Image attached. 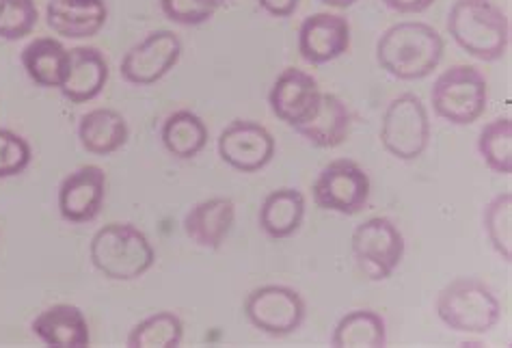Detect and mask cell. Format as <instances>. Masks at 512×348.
Returning <instances> with one entry per match:
<instances>
[{"instance_id": "4fadbf2b", "label": "cell", "mask_w": 512, "mask_h": 348, "mask_svg": "<svg viewBox=\"0 0 512 348\" xmlns=\"http://www.w3.org/2000/svg\"><path fill=\"white\" fill-rule=\"evenodd\" d=\"M106 199V173L98 165L78 167L59 186L63 221L83 225L98 217Z\"/></svg>"}, {"instance_id": "3957f363", "label": "cell", "mask_w": 512, "mask_h": 348, "mask_svg": "<svg viewBox=\"0 0 512 348\" xmlns=\"http://www.w3.org/2000/svg\"><path fill=\"white\" fill-rule=\"evenodd\" d=\"M89 258L106 279L134 281L152 269L156 251L139 227L109 223L93 234Z\"/></svg>"}, {"instance_id": "d6986e66", "label": "cell", "mask_w": 512, "mask_h": 348, "mask_svg": "<svg viewBox=\"0 0 512 348\" xmlns=\"http://www.w3.org/2000/svg\"><path fill=\"white\" fill-rule=\"evenodd\" d=\"M22 65L37 87L61 89L70 70V50L55 37H37L22 50Z\"/></svg>"}, {"instance_id": "836d02e7", "label": "cell", "mask_w": 512, "mask_h": 348, "mask_svg": "<svg viewBox=\"0 0 512 348\" xmlns=\"http://www.w3.org/2000/svg\"><path fill=\"white\" fill-rule=\"evenodd\" d=\"M206 3H208V5H212L214 9H219V7L227 5V3H229V0H206Z\"/></svg>"}, {"instance_id": "f546056e", "label": "cell", "mask_w": 512, "mask_h": 348, "mask_svg": "<svg viewBox=\"0 0 512 348\" xmlns=\"http://www.w3.org/2000/svg\"><path fill=\"white\" fill-rule=\"evenodd\" d=\"M160 9L167 20L182 26L206 24L217 11L206 0H160Z\"/></svg>"}, {"instance_id": "7a4b0ae2", "label": "cell", "mask_w": 512, "mask_h": 348, "mask_svg": "<svg viewBox=\"0 0 512 348\" xmlns=\"http://www.w3.org/2000/svg\"><path fill=\"white\" fill-rule=\"evenodd\" d=\"M448 33L467 55L491 63L506 55L510 22L491 0H456L448 13Z\"/></svg>"}, {"instance_id": "6da1fadb", "label": "cell", "mask_w": 512, "mask_h": 348, "mask_svg": "<svg viewBox=\"0 0 512 348\" xmlns=\"http://www.w3.org/2000/svg\"><path fill=\"white\" fill-rule=\"evenodd\" d=\"M443 37L426 22H398L376 42L381 70L398 80H422L443 59Z\"/></svg>"}, {"instance_id": "4316f807", "label": "cell", "mask_w": 512, "mask_h": 348, "mask_svg": "<svg viewBox=\"0 0 512 348\" xmlns=\"http://www.w3.org/2000/svg\"><path fill=\"white\" fill-rule=\"evenodd\" d=\"M482 227L491 247L506 264L512 262V193L493 197L482 214Z\"/></svg>"}, {"instance_id": "e0dca14e", "label": "cell", "mask_w": 512, "mask_h": 348, "mask_svg": "<svg viewBox=\"0 0 512 348\" xmlns=\"http://www.w3.org/2000/svg\"><path fill=\"white\" fill-rule=\"evenodd\" d=\"M31 329L39 342L55 348H85L91 344L89 323L83 310L70 303L50 305L37 314Z\"/></svg>"}, {"instance_id": "d6a6232c", "label": "cell", "mask_w": 512, "mask_h": 348, "mask_svg": "<svg viewBox=\"0 0 512 348\" xmlns=\"http://www.w3.org/2000/svg\"><path fill=\"white\" fill-rule=\"evenodd\" d=\"M320 3L335 7V9H348V7H353L355 3H359V0H320Z\"/></svg>"}, {"instance_id": "5b68a950", "label": "cell", "mask_w": 512, "mask_h": 348, "mask_svg": "<svg viewBox=\"0 0 512 348\" xmlns=\"http://www.w3.org/2000/svg\"><path fill=\"white\" fill-rule=\"evenodd\" d=\"M433 111L452 126H471L487 111V78L474 65H452L430 91Z\"/></svg>"}, {"instance_id": "e575fe53", "label": "cell", "mask_w": 512, "mask_h": 348, "mask_svg": "<svg viewBox=\"0 0 512 348\" xmlns=\"http://www.w3.org/2000/svg\"><path fill=\"white\" fill-rule=\"evenodd\" d=\"M5 3H7V0H0V11H3V7H5Z\"/></svg>"}, {"instance_id": "8992f818", "label": "cell", "mask_w": 512, "mask_h": 348, "mask_svg": "<svg viewBox=\"0 0 512 348\" xmlns=\"http://www.w3.org/2000/svg\"><path fill=\"white\" fill-rule=\"evenodd\" d=\"M381 143L404 163L417 160L430 143V119L424 102L415 93H402L385 109L381 122Z\"/></svg>"}, {"instance_id": "277c9868", "label": "cell", "mask_w": 512, "mask_h": 348, "mask_svg": "<svg viewBox=\"0 0 512 348\" xmlns=\"http://www.w3.org/2000/svg\"><path fill=\"white\" fill-rule=\"evenodd\" d=\"M443 325L456 333L484 336L502 318V305L493 290L480 279L458 277L439 292L435 303Z\"/></svg>"}, {"instance_id": "ffe728a7", "label": "cell", "mask_w": 512, "mask_h": 348, "mask_svg": "<svg viewBox=\"0 0 512 348\" xmlns=\"http://www.w3.org/2000/svg\"><path fill=\"white\" fill-rule=\"evenodd\" d=\"M350 124H353V117H350L348 106L333 93H322L316 113L307 124L296 128V132L312 145L331 150L348 139Z\"/></svg>"}, {"instance_id": "9a60e30c", "label": "cell", "mask_w": 512, "mask_h": 348, "mask_svg": "<svg viewBox=\"0 0 512 348\" xmlns=\"http://www.w3.org/2000/svg\"><path fill=\"white\" fill-rule=\"evenodd\" d=\"M236 223V206L227 197H210L184 217V234L201 249H221Z\"/></svg>"}, {"instance_id": "ac0fdd59", "label": "cell", "mask_w": 512, "mask_h": 348, "mask_svg": "<svg viewBox=\"0 0 512 348\" xmlns=\"http://www.w3.org/2000/svg\"><path fill=\"white\" fill-rule=\"evenodd\" d=\"M106 80H109V63L102 52L80 46L70 50V70L59 91L72 104H85L100 96Z\"/></svg>"}, {"instance_id": "2e32d148", "label": "cell", "mask_w": 512, "mask_h": 348, "mask_svg": "<svg viewBox=\"0 0 512 348\" xmlns=\"http://www.w3.org/2000/svg\"><path fill=\"white\" fill-rule=\"evenodd\" d=\"M106 20L109 7L104 0H50L46 7L48 26L67 39L96 37Z\"/></svg>"}, {"instance_id": "d4e9b609", "label": "cell", "mask_w": 512, "mask_h": 348, "mask_svg": "<svg viewBox=\"0 0 512 348\" xmlns=\"http://www.w3.org/2000/svg\"><path fill=\"white\" fill-rule=\"evenodd\" d=\"M184 323L173 312H158L128 333L130 348H175L182 344Z\"/></svg>"}, {"instance_id": "30bf717a", "label": "cell", "mask_w": 512, "mask_h": 348, "mask_svg": "<svg viewBox=\"0 0 512 348\" xmlns=\"http://www.w3.org/2000/svg\"><path fill=\"white\" fill-rule=\"evenodd\" d=\"M182 57V42L173 31H154L132 46L121 59V78L130 85L147 87L165 78Z\"/></svg>"}, {"instance_id": "7402d4cb", "label": "cell", "mask_w": 512, "mask_h": 348, "mask_svg": "<svg viewBox=\"0 0 512 348\" xmlns=\"http://www.w3.org/2000/svg\"><path fill=\"white\" fill-rule=\"evenodd\" d=\"M305 217V197L296 189H277L268 195L262 206L258 221L262 232L273 240H284L299 232Z\"/></svg>"}, {"instance_id": "f1b7e54d", "label": "cell", "mask_w": 512, "mask_h": 348, "mask_svg": "<svg viewBox=\"0 0 512 348\" xmlns=\"http://www.w3.org/2000/svg\"><path fill=\"white\" fill-rule=\"evenodd\" d=\"M33 160L31 145L18 132L0 128V180L16 178L29 169Z\"/></svg>"}, {"instance_id": "ba28073f", "label": "cell", "mask_w": 512, "mask_h": 348, "mask_svg": "<svg viewBox=\"0 0 512 348\" xmlns=\"http://www.w3.org/2000/svg\"><path fill=\"white\" fill-rule=\"evenodd\" d=\"M372 184L368 173L350 158H338L318 173L314 182V202L327 212L353 217L368 206Z\"/></svg>"}, {"instance_id": "7c38bea8", "label": "cell", "mask_w": 512, "mask_h": 348, "mask_svg": "<svg viewBox=\"0 0 512 348\" xmlns=\"http://www.w3.org/2000/svg\"><path fill=\"white\" fill-rule=\"evenodd\" d=\"M320 96L322 91L312 74L288 68L273 83V89L268 93V104H271V111L279 122L296 130L312 119L320 104Z\"/></svg>"}, {"instance_id": "44dd1931", "label": "cell", "mask_w": 512, "mask_h": 348, "mask_svg": "<svg viewBox=\"0 0 512 348\" xmlns=\"http://www.w3.org/2000/svg\"><path fill=\"white\" fill-rule=\"evenodd\" d=\"M130 128L121 113L113 109H93L80 117L78 139L83 150L93 156H111L128 143Z\"/></svg>"}, {"instance_id": "52a82bcc", "label": "cell", "mask_w": 512, "mask_h": 348, "mask_svg": "<svg viewBox=\"0 0 512 348\" xmlns=\"http://www.w3.org/2000/svg\"><path fill=\"white\" fill-rule=\"evenodd\" d=\"M350 243L359 271L370 281L392 277L404 258V236L387 217H372L357 225Z\"/></svg>"}, {"instance_id": "cb8c5ba5", "label": "cell", "mask_w": 512, "mask_h": 348, "mask_svg": "<svg viewBox=\"0 0 512 348\" xmlns=\"http://www.w3.org/2000/svg\"><path fill=\"white\" fill-rule=\"evenodd\" d=\"M387 344V327L381 314L372 310H355L335 325L331 346L335 348H383Z\"/></svg>"}, {"instance_id": "603a6c76", "label": "cell", "mask_w": 512, "mask_h": 348, "mask_svg": "<svg viewBox=\"0 0 512 348\" xmlns=\"http://www.w3.org/2000/svg\"><path fill=\"white\" fill-rule=\"evenodd\" d=\"M160 139H163L165 150L171 156L191 160L204 152L208 145V126L193 111H175L165 119Z\"/></svg>"}, {"instance_id": "1f68e13d", "label": "cell", "mask_w": 512, "mask_h": 348, "mask_svg": "<svg viewBox=\"0 0 512 348\" xmlns=\"http://www.w3.org/2000/svg\"><path fill=\"white\" fill-rule=\"evenodd\" d=\"M437 3V0H383V5L396 13H422Z\"/></svg>"}, {"instance_id": "4dcf8cb0", "label": "cell", "mask_w": 512, "mask_h": 348, "mask_svg": "<svg viewBox=\"0 0 512 348\" xmlns=\"http://www.w3.org/2000/svg\"><path fill=\"white\" fill-rule=\"evenodd\" d=\"M301 0H258V5L273 18H290Z\"/></svg>"}, {"instance_id": "8fae6325", "label": "cell", "mask_w": 512, "mask_h": 348, "mask_svg": "<svg viewBox=\"0 0 512 348\" xmlns=\"http://www.w3.org/2000/svg\"><path fill=\"white\" fill-rule=\"evenodd\" d=\"M275 139L262 124L251 119H236L219 137V156L223 163L240 173L264 169L275 156Z\"/></svg>"}, {"instance_id": "9c48e42d", "label": "cell", "mask_w": 512, "mask_h": 348, "mask_svg": "<svg viewBox=\"0 0 512 348\" xmlns=\"http://www.w3.org/2000/svg\"><path fill=\"white\" fill-rule=\"evenodd\" d=\"M249 323L271 338H286L303 325L305 301L288 286L255 288L245 301Z\"/></svg>"}, {"instance_id": "484cf974", "label": "cell", "mask_w": 512, "mask_h": 348, "mask_svg": "<svg viewBox=\"0 0 512 348\" xmlns=\"http://www.w3.org/2000/svg\"><path fill=\"white\" fill-rule=\"evenodd\" d=\"M478 152L491 171L500 176L512 173V119L497 117L480 130Z\"/></svg>"}, {"instance_id": "5bb4252c", "label": "cell", "mask_w": 512, "mask_h": 348, "mask_svg": "<svg viewBox=\"0 0 512 348\" xmlns=\"http://www.w3.org/2000/svg\"><path fill=\"white\" fill-rule=\"evenodd\" d=\"M350 48V24L335 13H314L299 29V52L303 61L325 65L340 59Z\"/></svg>"}, {"instance_id": "83f0119b", "label": "cell", "mask_w": 512, "mask_h": 348, "mask_svg": "<svg viewBox=\"0 0 512 348\" xmlns=\"http://www.w3.org/2000/svg\"><path fill=\"white\" fill-rule=\"evenodd\" d=\"M37 18L35 0H7L0 11V39H9V42L24 39L33 33Z\"/></svg>"}]
</instances>
